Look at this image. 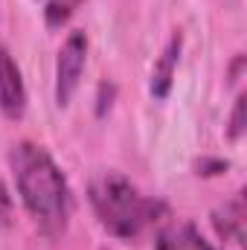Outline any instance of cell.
<instances>
[{"mask_svg":"<svg viewBox=\"0 0 247 250\" xmlns=\"http://www.w3.org/2000/svg\"><path fill=\"white\" fill-rule=\"evenodd\" d=\"M181 50H184V35L175 32L169 38V44L163 47L160 59L154 64V73H151V96L154 99H166L169 90H172V79H175V67L181 59Z\"/></svg>","mask_w":247,"mask_h":250,"instance_id":"obj_6","label":"cell"},{"mask_svg":"<svg viewBox=\"0 0 247 250\" xmlns=\"http://www.w3.org/2000/svg\"><path fill=\"white\" fill-rule=\"evenodd\" d=\"M154 250H218V248H212L198 233L195 224L184 221V224H175V227H163L154 239Z\"/></svg>","mask_w":247,"mask_h":250,"instance_id":"obj_7","label":"cell"},{"mask_svg":"<svg viewBox=\"0 0 247 250\" xmlns=\"http://www.w3.org/2000/svg\"><path fill=\"white\" fill-rule=\"evenodd\" d=\"M0 111L6 120H21L26 111V84L6 47H0Z\"/></svg>","mask_w":247,"mask_h":250,"instance_id":"obj_4","label":"cell"},{"mask_svg":"<svg viewBox=\"0 0 247 250\" xmlns=\"http://www.w3.org/2000/svg\"><path fill=\"white\" fill-rule=\"evenodd\" d=\"M82 3H84V0H47V6H44V21H47V26H50V29L64 26V23L76 15V9H79Z\"/></svg>","mask_w":247,"mask_h":250,"instance_id":"obj_8","label":"cell"},{"mask_svg":"<svg viewBox=\"0 0 247 250\" xmlns=\"http://www.w3.org/2000/svg\"><path fill=\"white\" fill-rule=\"evenodd\" d=\"M227 166H230V163H227V160H218V157H201V160L195 163L198 175H204V178H209V175H221Z\"/></svg>","mask_w":247,"mask_h":250,"instance_id":"obj_11","label":"cell"},{"mask_svg":"<svg viewBox=\"0 0 247 250\" xmlns=\"http://www.w3.org/2000/svg\"><path fill=\"white\" fill-rule=\"evenodd\" d=\"M212 230L221 242H236L245 245V227H247V207H245V189H239L233 198H227L221 207L212 209Z\"/></svg>","mask_w":247,"mask_h":250,"instance_id":"obj_5","label":"cell"},{"mask_svg":"<svg viewBox=\"0 0 247 250\" xmlns=\"http://www.w3.org/2000/svg\"><path fill=\"white\" fill-rule=\"evenodd\" d=\"M242 67H245V56H236V62H233V67H230V79H233V82L239 79V73H242Z\"/></svg>","mask_w":247,"mask_h":250,"instance_id":"obj_12","label":"cell"},{"mask_svg":"<svg viewBox=\"0 0 247 250\" xmlns=\"http://www.w3.org/2000/svg\"><path fill=\"white\" fill-rule=\"evenodd\" d=\"M9 163L15 172L18 195H21L26 212L32 215L35 227L44 236L64 233L70 207H73V195H70L67 178L59 169V163L53 160V154L44 146L23 140L12 148Z\"/></svg>","mask_w":247,"mask_h":250,"instance_id":"obj_1","label":"cell"},{"mask_svg":"<svg viewBox=\"0 0 247 250\" xmlns=\"http://www.w3.org/2000/svg\"><path fill=\"white\" fill-rule=\"evenodd\" d=\"M12 221H15V204H12L9 187L0 181V230H6Z\"/></svg>","mask_w":247,"mask_h":250,"instance_id":"obj_10","label":"cell"},{"mask_svg":"<svg viewBox=\"0 0 247 250\" xmlns=\"http://www.w3.org/2000/svg\"><path fill=\"white\" fill-rule=\"evenodd\" d=\"M90 207L99 224L117 239H137L145 227L157 224L166 215L160 198H148L134 187L123 172H102L87 187Z\"/></svg>","mask_w":247,"mask_h":250,"instance_id":"obj_2","label":"cell"},{"mask_svg":"<svg viewBox=\"0 0 247 250\" xmlns=\"http://www.w3.org/2000/svg\"><path fill=\"white\" fill-rule=\"evenodd\" d=\"M245 108H247V93H239L236 96V102H233V114H230V123H227V137L236 143V140H242V134H245Z\"/></svg>","mask_w":247,"mask_h":250,"instance_id":"obj_9","label":"cell"},{"mask_svg":"<svg viewBox=\"0 0 247 250\" xmlns=\"http://www.w3.org/2000/svg\"><path fill=\"white\" fill-rule=\"evenodd\" d=\"M84 62H87V35L82 29H76L67 35V41L59 50V59H56V102L62 108L70 105V99L79 87Z\"/></svg>","mask_w":247,"mask_h":250,"instance_id":"obj_3","label":"cell"}]
</instances>
